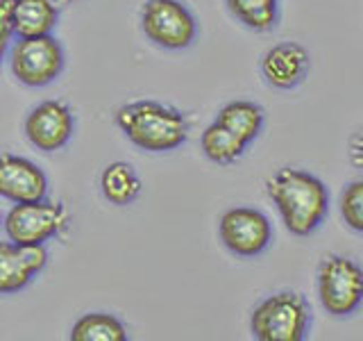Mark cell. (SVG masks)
Masks as SVG:
<instances>
[{"instance_id":"obj_1","label":"cell","mask_w":363,"mask_h":341,"mask_svg":"<svg viewBox=\"0 0 363 341\" xmlns=\"http://www.w3.org/2000/svg\"><path fill=\"white\" fill-rule=\"evenodd\" d=\"M268 196L277 205L286 230L295 237H309L325 221L329 191L320 178L302 168H279L268 180Z\"/></svg>"},{"instance_id":"obj_2","label":"cell","mask_w":363,"mask_h":341,"mask_svg":"<svg viewBox=\"0 0 363 341\" xmlns=\"http://www.w3.org/2000/svg\"><path fill=\"white\" fill-rule=\"evenodd\" d=\"M116 123L134 146L147 153L177 151L189 136L184 114L157 100L128 102L116 112Z\"/></svg>"},{"instance_id":"obj_3","label":"cell","mask_w":363,"mask_h":341,"mask_svg":"<svg viewBox=\"0 0 363 341\" xmlns=\"http://www.w3.org/2000/svg\"><path fill=\"white\" fill-rule=\"evenodd\" d=\"M311 312L298 291H279L261 301L252 312V335L259 341H302L309 332Z\"/></svg>"},{"instance_id":"obj_4","label":"cell","mask_w":363,"mask_h":341,"mask_svg":"<svg viewBox=\"0 0 363 341\" xmlns=\"http://www.w3.org/2000/svg\"><path fill=\"white\" fill-rule=\"evenodd\" d=\"M68 223H71V214L64 202L41 198L14 202V207L5 214L3 227L9 242L18 246H43L52 237L62 234Z\"/></svg>"},{"instance_id":"obj_5","label":"cell","mask_w":363,"mask_h":341,"mask_svg":"<svg viewBox=\"0 0 363 341\" xmlns=\"http://www.w3.org/2000/svg\"><path fill=\"white\" fill-rule=\"evenodd\" d=\"M318 296L332 316L354 314L363 303V269L345 255H329L318 269Z\"/></svg>"},{"instance_id":"obj_6","label":"cell","mask_w":363,"mask_h":341,"mask_svg":"<svg viewBox=\"0 0 363 341\" xmlns=\"http://www.w3.org/2000/svg\"><path fill=\"white\" fill-rule=\"evenodd\" d=\"M11 73L26 87H45L64 71V48L52 34L18 37L9 48Z\"/></svg>"},{"instance_id":"obj_7","label":"cell","mask_w":363,"mask_h":341,"mask_svg":"<svg viewBox=\"0 0 363 341\" xmlns=\"http://www.w3.org/2000/svg\"><path fill=\"white\" fill-rule=\"evenodd\" d=\"M141 28L147 39L166 50H184L198 37L196 16L179 0H147Z\"/></svg>"},{"instance_id":"obj_8","label":"cell","mask_w":363,"mask_h":341,"mask_svg":"<svg viewBox=\"0 0 363 341\" xmlns=\"http://www.w3.org/2000/svg\"><path fill=\"white\" fill-rule=\"evenodd\" d=\"M220 242L238 257H257L268 248L272 227L264 212L255 207H232L220 216Z\"/></svg>"},{"instance_id":"obj_9","label":"cell","mask_w":363,"mask_h":341,"mask_svg":"<svg viewBox=\"0 0 363 341\" xmlns=\"http://www.w3.org/2000/svg\"><path fill=\"white\" fill-rule=\"evenodd\" d=\"M75 132V117L62 100H45L34 107L26 119L28 141L43 153H55L71 141Z\"/></svg>"},{"instance_id":"obj_10","label":"cell","mask_w":363,"mask_h":341,"mask_svg":"<svg viewBox=\"0 0 363 341\" xmlns=\"http://www.w3.org/2000/svg\"><path fill=\"white\" fill-rule=\"evenodd\" d=\"M48 193V178L26 157L0 153V196L11 202L41 200Z\"/></svg>"},{"instance_id":"obj_11","label":"cell","mask_w":363,"mask_h":341,"mask_svg":"<svg viewBox=\"0 0 363 341\" xmlns=\"http://www.w3.org/2000/svg\"><path fill=\"white\" fill-rule=\"evenodd\" d=\"M48 264L45 246H18L0 242V296L26 289L32 278Z\"/></svg>"},{"instance_id":"obj_12","label":"cell","mask_w":363,"mask_h":341,"mask_svg":"<svg viewBox=\"0 0 363 341\" xmlns=\"http://www.w3.org/2000/svg\"><path fill=\"white\" fill-rule=\"evenodd\" d=\"M309 71V53L295 41L272 45L261 60V73L275 89H295Z\"/></svg>"},{"instance_id":"obj_13","label":"cell","mask_w":363,"mask_h":341,"mask_svg":"<svg viewBox=\"0 0 363 341\" xmlns=\"http://www.w3.org/2000/svg\"><path fill=\"white\" fill-rule=\"evenodd\" d=\"M60 21L57 0H14V37L52 34Z\"/></svg>"},{"instance_id":"obj_14","label":"cell","mask_w":363,"mask_h":341,"mask_svg":"<svg viewBox=\"0 0 363 341\" xmlns=\"http://www.w3.org/2000/svg\"><path fill=\"white\" fill-rule=\"evenodd\" d=\"M216 123H220L232 134H236L243 144H252L259 132L264 130V109L257 102L234 100L218 112Z\"/></svg>"},{"instance_id":"obj_15","label":"cell","mask_w":363,"mask_h":341,"mask_svg":"<svg viewBox=\"0 0 363 341\" xmlns=\"http://www.w3.org/2000/svg\"><path fill=\"white\" fill-rule=\"evenodd\" d=\"M100 189L111 205H132L141 196V180L128 162H113L100 175Z\"/></svg>"},{"instance_id":"obj_16","label":"cell","mask_w":363,"mask_h":341,"mask_svg":"<svg viewBox=\"0 0 363 341\" xmlns=\"http://www.w3.org/2000/svg\"><path fill=\"white\" fill-rule=\"evenodd\" d=\"M128 330L113 314L91 312L77 318L71 330V341H125Z\"/></svg>"},{"instance_id":"obj_17","label":"cell","mask_w":363,"mask_h":341,"mask_svg":"<svg viewBox=\"0 0 363 341\" xmlns=\"http://www.w3.org/2000/svg\"><path fill=\"white\" fill-rule=\"evenodd\" d=\"M202 153L207 155L213 164H234L241 159L247 144H243L236 134H232L220 123H211L207 130L202 132Z\"/></svg>"},{"instance_id":"obj_18","label":"cell","mask_w":363,"mask_h":341,"mask_svg":"<svg viewBox=\"0 0 363 341\" xmlns=\"http://www.w3.org/2000/svg\"><path fill=\"white\" fill-rule=\"evenodd\" d=\"M232 14L255 32H268L279 18L277 0H225Z\"/></svg>"},{"instance_id":"obj_19","label":"cell","mask_w":363,"mask_h":341,"mask_svg":"<svg viewBox=\"0 0 363 341\" xmlns=\"http://www.w3.org/2000/svg\"><path fill=\"white\" fill-rule=\"evenodd\" d=\"M340 214L354 232L363 234V180L347 185L340 193Z\"/></svg>"},{"instance_id":"obj_20","label":"cell","mask_w":363,"mask_h":341,"mask_svg":"<svg viewBox=\"0 0 363 341\" xmlns=\"http://www.w3.org/2000/svg\"><path fill=\"white\" fill-rule=\"evenodd\" d=\"M0 37L14 39V0H0Z\"/></svg>"},{"instance_id":"obj_21","label":"cell","mask_w":363,"mask_h":341,"mask_svg":"<svg viewBox=\"0 0 363 341\" xmlns=\"http://www.w3.org/2000/svg\"><path fill=\"white\" fill-rule=\"evenodd\" d=\"M347 155H350V162H352V164H354L357 168H363V130H359V132L350 139Z\"/></svg>"},{"instance_id":"obj_22","label":"cell","mask_w":363,"mask_h":341,"mask_svg":"<svg viewBox=\"0 0 363 341\" xmlns=\"http://www.w3.org/2000/svg\"><path fill=\"white\" fill-rule=\"evenodd\" d=\"M9 41H11V39H7V37H0V66H3L5 53H7V48H9Z\"/></svg>"},{"instance_id":"obj_23","label":"cell","mask_w":363,"mask_h":341,"mask_svg":"<svg viewBox=\"0 0 363 341\" xmlns=\"http://www.w3.org/2000/svg\"><path fill=\"white\" fill-rule=\"evenodd\" d=\"M60 5H71V3H75V0H57Z\"/></svg>"},{"instance_id":"obj_24","label":"cell","mask_w":363,"mask_h":341,"mask_svg":"<svg viewBox=\"0 0 363 341\" xmlns=\"http://www.w3.org/2000/svg\"><path fill=\"white\" fill-rule=\"evenodd\" d=\"M5 223V216H3V212H0V225H3Z\"/></svg>"}]
</instances>
